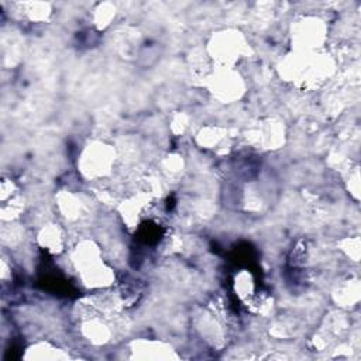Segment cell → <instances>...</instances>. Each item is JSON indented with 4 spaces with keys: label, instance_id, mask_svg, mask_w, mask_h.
Returning a JSON list of instances; mask_svg holds the SVG:
<instances>
[{
    "label": "cell",
    "instance_id": "obj_1",
    "mask_svg": "<svg viewBox=\"0 0 361 361\" xmlns=\"http://www.w3.org/2000/svg\"><path fill=\"white\" fill-rule=\"evenodd\" d=\"M72 262L79 278L89 288H104L114 279L113 271L100 257L99 247L90 241H83L76 247Z\"/></svg>",
    "mask_w": 361,
    "mask_h": 361
},
{
    "label": "cell",
    "instance_id": "obj_2",
    "mask_svg": "<svg viewBox=\"0 0 361 361\" xmlns=\"http://www.w3.org/2000/svg\"><path fill=\"white\" fill-rule=\"evenodd\" d=\"M247 49L245 38L235 30H224L212 37L207 51L220 68H233V65L243 58Z\"/></svg>",
    "mask_w": 361,
    "mask_h": 361
},
{
    "label": "cell",
    "instance_id": "obj_3",
    "mask_svg": "<svg viewBox=\"0 0 361 361\" xmlns=\"http://www.w3.org/2000/svg\"><path fill=\"white\" fill-rule=\"evenodd\" d=\"M116 152L107 144L92 142L80 157V171L89 179L104 178L114 166Z\"/></svg>",
    "mask_w": 361,
    "mask_h": 361
},
{
    "label": "cell",
    "instance_id": "obj_4",
    "mask_svg": "<svg viewBox=\"0 0 361 361\" xmlns=\"http://www.w3.org/2000/svg\"><path fill=\"white\" fill-rule=\"evenodd\" d=\"M326 41V24L319 17L306 16L292 27V42L298 52H314Z\"/></svg>",
    "mask_w": 361,
    "mask_h": 361
},
{
    "label": "cell",
    "instance_id": "obj_5",
    "mask_svg": "<svg viewBox=\"0 0 361 361\" xmlns=\"http://www.w3.org/2000/svg\"><path fill=\"white\" fill-rule=\"evenodd\" d=\"M210 92L223 103H230L243 94V80L233 68H220L210 76Z\"/></svg>",
    "mask_w": 361,
    "mask_h": 361
},
{
    "label": "cell",
    "instance_id": "obj_6",
    "mask_svg": "<svg viewBox=\"0 0 361 361\" xmlns=\"http://www.w3.org/2000/svg\"><path fill=\"white\" fill-rule=\"evenodd\" d=\"M38 241L51 252H58L63 247V237L56 224L45 226L38 234Z\"/></svg>",
    "mask_w": 361,
    "mask_h": 361
},
{
    "label": "cell",
    "instance_id": "obj_7",
    "mask_svg": "<svg viewBox=\"0 0 361 361\" xmlns=\"http://www.w3.org/2000/svg\"><path fill=\"white\" fill-rule=\"evenodd\" d=\"M24 13L31 21H42L51 16V4L48 3H24Z\"/></svg>",
    "mask_w": 361,
    "mask_h": 361
},
{
    "label": "cell",
    "instance_id": "obj_8",
    "mask_svg": "<svg viewBox=\"0 0 361 361\" xmlns=\"http://www.w3.org/2000/svg\"><path fill=\"white\" fill-rule=\"evenodd\" d=\"M94 11H96L94 13V21H96V25L99 28H104L106 25H109L110 21L114 18V14H116V8L110 3L99 4V7Z\"/></svg>",
    "mask_w": 361,
    "mask_h": 361
}]
</instances>
